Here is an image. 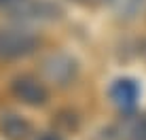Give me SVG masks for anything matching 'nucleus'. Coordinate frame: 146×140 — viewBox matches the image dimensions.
<instances>
[{
    "label": "nucleus",
    "instance_id": "obj_1",
    "mask_svg": "<svg viewBox=\"0 0 146 140\" xmlns=\"http://www.w3.org/2000/svg\"><path fill=\"white\" fill-rule=\"evenodd\" d=\"M40 38L34 30L28 26H0V59L2 62H15L32 55L38 49Z\"/></svg>",
    "mask_w": 146,
    "mask_h": 140
},
{
    "label": "nucleus",
    "instance_id": "obj_2",
    "mask_svg": "<svg viewBox=\"0 0 146 140\" xmlns=\"http://www.w3.org/2000/svg\"><path fill=\"white\" fill-rule=\"evenodd\" d=\"M62 7L53 0H26L11 11V19L19 26L28 23H49L62 17Z\"/></svg>",
    "mask_w": 146,
    "mask_h": 140
},
{
    "label": "nucleus",
    "instance_id": "obj_3",
    "mask_svg": "<svg viewBox=\"0 0 146 140\" xmlns=\"http://www.w3.org/2000/svg\"><path fill=\"white\" fill-rule=\"evenodd\" d=\"M11 93L26 106H44L49 102L47 85L34 74H17L11 81Z\"/></svg>",
    "mask_w": 146,
    "mask_h": 140
},
{
    "label": "nucleus",
    "instance_id": "obj_4",
    "mask_svg": "<svg viewBox=\"0 0 146 140\" xmlns=\"http://www.w3.org/2000/svg\"><path fill=\"white\" fill-rule=\"evenodd\" d=\"M42 72L49 83L57 87H68L78 77V62L68 53H51L42 62Z\"/></svg>",
    "mask_w": 146,
    "mask_h": 140
},
{
    "label": "nucleus",
    "instance_id": "obj_5",
    "mask_svg": "<svg viewBox=\"0 0 146 140\" xmlns=\"http://www.w3.org/2000/svg\"><path fill=\"white\" fill-rule=\"evenodd\" d=\"M108 96L119 111L131 113L135 108V104H138V98H140V85L135 79L121 77L117 81H112V85L108 89Z\"/></svg>",
    "mask_w": 146,
    "mask_h": 140
},
{
    "label": "nucleus",
    "instance_id": "obj_6",
    "mask_svg": "<svg viewBox=\"0 0 146 140\" xmlns=\"http://www.w3.org/2000/svg\"><path fill=\"white\" fill-rule=\"evenodd\" d=\"M114 140H146V113H129L114 125Z\"/></svg>",
    "mask_w": 146,
    "mask_h": 140
},
{
    "label": "nucleus",
    "instance_id": "obj_7",
    "mask_svg": "<svg viewBox=\"0 0 146 140\" xmlns=\"http://www.w3.org/2000/svg\"><path fill=\"white\" fill-rule=\"evenodd\" d=\"M0 134L7 140H28L32 134V125L26 117L17 113L0 115Z\"/></svg>",
    "mask_w": 146,
    "mask_h": 140
},
{
    "label": "nucleus",
    "instance_id": "obj_8",
    "mask_svg": "<svg viewBox=\"0 0 146 140\" xmlns=\"http://www.w3.org/2000/svg\"><path fill=\"white\" fill-rule=\"evenodd\" d=\"M142 4H144V0H112V7L117 11V15H121L125 19H131L133 15H138Z\"/></svg>",
    "mask_w": 146,
    "mask_h": 140
},
{
    "label": "nucleus",
    "instance_id": "obj_9",
    "mask_svg": "<svg viewBox=\"0 0 146 140\" xmlns=\"http://www.w3.org/2000/svg\"><path fill=\"white\" fill-rule=\"evenodd\" d=\"M72 2L80 4V7H89V9H98L104 4H112V0H72Z\"/></svg>",
    "mask_w": 146,
    "mask_h": 140
},
{
    "label": "nucleus",
    "instance_id": "obj_10",
    "mask_svg": "<svg viewBox=\"0 0 146 140\" xmlns=\"http://www.w3.org/2000/svg\"><path fill=\"white\" fill-rule=\"evenodd\" d=\"M26 0H0V9H9V11H13V9H17L19 4H23Z\"/></svg>",
    "mask_w": 146,
    "mask_h": 140
},
{
    "label": "nucleus",
    "instance_id": "obj_11",
    "mask_svg": "<svg viewBox=\"0 0 146 140\" xmlns=\"http://www.w3.org/2000/svg\"><path fill=\"white\" fill-rule=\"evenodd\" d=\"M36 140H64L62 136H57V134H51V132H44V134H40V136Z\"/></svg>",
    "mask_w": 146,
    "mask_h": 140
}]
</instances>
